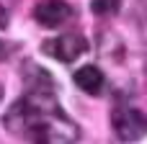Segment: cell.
Instances as JSON below:
<instances>
[{
  "mask_svg": "<svg viewBox=\"0 0 147 144\" xmlns=\"http://www.w3.org/2000/svg\"><path fill=\"white\" fill-rule=\"evenodd\" d=\"M0 100H3V88H0Z\"/></svg>",
  "mask_w": 147,
  "mask_h": 144,
  "instance_id": "9c48e42d",
  "label": "cell"
},
{
  "mask_svg": "<svg viewBox=\"0 0 147 144\" xmlns=\"http://www.w3.org/2000/svg\"><path fill=\"white\" fill-rule=\"evenodd\" d=\"M75 85L88 95H101L103 88H106V75L96 64H85L75 72Z\"/></svg>",
  "mask_w": 147,
  "mask_h": 144,
  "instance_id": "5b68a950",
  "label": "cell"
},
{
  "mask_svg": "<svg viewBox=\"0 0 147 144\" xmlns=\"http://www.w3.org/2000/svg\"><path fill=\"white\" fill-rule=\"evenodd\" d=\"M5 26H8V13H5V8L0 5V31H3Z\"/></svg>",
  "mask_w": 147,
  "mask_h": 144,
  "instance_id": "52a82bcc",
  "label": "cell"
},
{
  "mask_svg": "<svg viewBox=\"0 0 147 144\" xmlns=\"http://www.w3.org/2000/svg\"><path fill=\"white\" fill-rule=\"evenodd\" d=\"M34 18L44 28H59L75 18V8L65 0H41L34 8Z\"/></svg>",
  "mask_w": 147,
  "mask_h": 144,
  "instance_id": "277c9868",
  "label": "cell"
},
{
  "mask_svg": "<svg viewBox=\"0 0 147 144\" xmlns=\"http://www.w3.org/2000/svg\"><path fill=\"white\" fill-rule=\"evenodd\" d=\"M8 52H10V46H8L5 41H0V62H3V59L8 57Z\"/></svg>",
  "mask_w": 147,
  "mask_h": 144,
  "instance_id": "ba28073f",
  "label": "cell"
},
{
  "mask_svg": "<svg viewBox=\"0 0 147 144\" xmlns=\"http://www.w3.org/2000/svg\"><path fill=\"white\" fill-rule=\"evenodd\" d=\"M41 49H44V54H49V57L67 64V62H75L78 57H83L88 52V41L80 33H59V36L44 41Z\"/></svg>",
  "mask_w": 147,
  "mask_h": 144,
  "instance_id": "3957f363",
  "label": "cell"
},
{
  "mask_svg": "<svg viewBox=\"0 0 147 144\" xmlns=\"http://www.w3.org/2000/svg\"><path fill=\"white\" fill-rule=\"evenodd\" d=\"M111 129L116 134V139L124 144L129 142H140L147 137V116L137 108H129V106H121V108H114L111 113Z\"/></svg>",
  "mask_w": 147,
  "mask_h": 144,
  "instance_id": "7a4b0ae2",
  "label": "cell"
},
{
  "mask_svg": "<svg viewBox=\"0 0 147 144\" xmlns=\"http://www.w3.org/2000/svg\"><path fill=\"white\" fill-rule=\"evenodd\" d=\"M23 75L26 93L8 108L3 119L5 129L31 144H75L80 139V129L59 108L49 72L34 62H26Z\"/></svg>",
  "mask_w": 147,
  "mask_h": 144,
  "instance_id": "6da1fadb",
  "label": "cell"
},
{
  "mask_svg": "<svg viewBox=\"0 0 147 144\" xmlns=\"http://www.w3.org/2000/svg\"><path fill=\"white\" fill-rule=\"evenodd\" d=\"M90 8H93L96 15H114V13H119L121 0H93Z\"/></svg>",
  "mask_w": 147,
  "mask_h": 144,
  "instance_id": "8992f818",
  "label": "cell"
}]
</instances>
